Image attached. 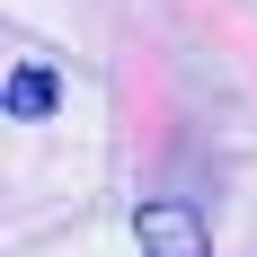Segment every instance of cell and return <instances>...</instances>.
<instances>
[{
	"mask_svg": "<svg viewBox=\"0 0 257 257\" xmlns=\"http://www.w3.org/2000/svg\"><path fill=\"white\" fill-rule=\"evenodd\" d=\"M133 239H142V257H213L204 222H195L186 204H142L133 213Z\"/></svg>",
	"mask_w": 257,
	"mask_h": 257,
	"instance_id": "6da1fadb",
	"label": "cell"
},
{
	"mask_svg": "<svg viewBox=\"0 0 257 257\" xmlns=\"http://www.w3.org/2000/svg\"><path fill=\"white\" fill-rule=\"evenodd\" d=\"M53 106H62V80H53V62L18 53V62H9V115H18V124H45Z\"/></svg>",
	"mask_w": 257,
	"mask_h": 257,
	"instance_id": "7a4b0ae2",
	"label": "cell"
}]
</instances>
